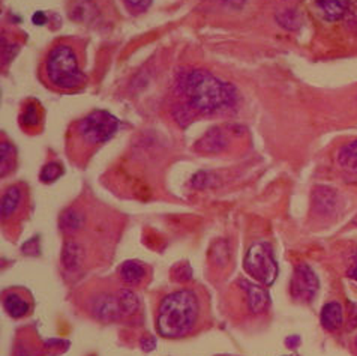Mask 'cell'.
Segmentation results:
<instances>
[{
    "instance_id": "cell-1",
    "label": "cell",
    "mask_w": 357,
    "mask_h": 356,
    "mask_svg": "<svg viewBox=\"0 0 357 356\" xmlns=\"http://www.w3.org/2000/svg\"><path fill=\"white\" fill-rule=\"evenodd\" d=\"M178 89L190 107L198 113L218 112L236 100L234 87L206 69L183 73L178 77Z\"/></svg>"
},
{
    "instance_id": "cell-2",
    "label": "cell",
    "mask_w": 357,
    "mask_h": 356,
    "mask_svg": "<svg viewBox=\"0 0 357 356\" xmlns=\"http://www.w3.org/2000/svg\"><path fill=\"white\" fill-rule=\"evenodd\" d=\"M200 305L191 290L167 295L156 314V331L165 339H181L190 334L198 320Z\"/></svg>"
},
{
    "instance_id": "cell-3",
    "label": "cell",
    "mask_w": 357,
    "mask_h": 356,
    "mask_svg": "<svg viewBox=\"0 0 357 356\" xmlns=\"http://www.w3.org/2000/svg\"><path fill=\"white\" fill-rule=\"evenodd\" d=\"M43 74L45 82L57 91L73 92L84 87L87 77L83 71L75 48L69 44H56L44 59Z\"/></svg>"
},
{
    "instance_id": "cell-4",
    "label": "cell",
    "mask_w": 357,
    "mask_h": 356,
    "mask_svg": "<svg viewBox=\"0 0 357 356\" xmlns=\"http://www.w3.org/2000/svg\"><path fill=\"white\" fill-rule=\"evenodd\" d=\"M243 269L248 275H251L254 280L266 285V288L272 285L276 280L278 272H280L272 246L266 242L254 244L245 255Z\"/></svg>"
},
{
    "instance_id": "cell-5",
    "label": "cell",
    "mask_w": 357,
    "mask_h": 356,
    "mask_svg": "<svg viewBox=\"0 0 357 356\" xmlns=\"http://www.w3.org/2000/svg\"><path fill=\"white\" fill-rule=\"evenodd\" d=\"M78 134L89 144L105 143L116 134L119 121L108 112L95 110L78 122Z\"/></svg>"
},
{
    "instance_id": "cell-6",
    "label": "cell",
    "mask_w": 357,
    "mask_h": 356,
    "mask_svg": "<svg viewBox=\"0 0 357 356\" xmlns=\"http://www.w3.org/2000/svg\"><path fill=\"white\" fill-rule=\"evenodd\" d=\"M320 283L315 272L306 263H299L294 268V274L290 284L291 296L296 301L311 302L319 292Z\"/></svg>"
},
{
    "instance_id": "cell-7",
    "label": "cell",
    "mask_w": 357,
    "mask_h": 356,
    "mask_svg": "<svg viewBox=\"0 0 357 356\" xmlns=\"http://www.w3.org/2000/svg\"><path fill=\"white\" fill-rule=\"evenodd\" d=\"M92 313L98 320L102 322H114L122 314L121 304L117 298H113L110 295H99L98 298L92 301Z\"/></svg>"
},
{
    "instance_id": "cell-8",
    "label": "cell",
    "mask_w": 357,
    "mask_h": 356,
    "mask_svg": "<svg viewBox=\"0 0 357 356\" xmlns=\"http://www.w3.org/2000/svg\"><path fill=\"white\" fill-rule=\"evenodd\" d=\"M241 285L243 290L246 292L248 296V306L250 310L257 314V313H263L267 305H269V295L259 284H254L250 281H242Z\"/></svg>"
},
{
    "instance_id": "cell-9",
    "label": "cell",
    "mask_w": 357,
    "mask_h": 356,
    "mask_svg": "<svg viewBox=\"0 0 357 356\" xmlns=\"http://www.w3.org/2000/svg\"><path fill=\"white\" fill-rule=\"evenodd\" d=\"M320 320L323 328L326 331H338L341 326L344 325V310L340 302H327L323 310H321V316Z\"/></svg>"
},
{
    "instance_id": "cell-10",
    "label": "cell",
    "mask_w": 357,
    "mask_h": 356,
    "mask_svg": "<svg viewBox=\"0 0 357 356\" xmlns=\"http://www.w3.org/2000/svg\"><path fill=\"white\" fill-rule=\"evenodd\" d=\"M227 144H228V140L225 134L220 130H212L207 134H204L202 137V140H198L195 149L203 154H215V152L224 151Z\"/></svg>"
},
{
    "instance_id": "cell-11",
    "label": "cell",
    "mask_w": 357,
    "mask_h": 356,
    "mask_svg": "<svg viewBox=\"0 0 357 356\" xmlns=\"http://www.w3.org/2000/svg\"><path fill=\"white\" fill-rule=\"evenodd\" d=\"M3 306H5V311L14 319L24 318V316L29 313V309H31V305H29V302L23 298V296L15 292L8 293L5 296Z\"/></svg>"
},
{
    "instance_id": "cell-12",
    "label": "cell",
    "mask_w": 357,
    "mask_h": 356,
    "mask_svg": "<svg viewBox=\"0 0 357 356\" xmlns=\"http://www.w3.org/2000/svg\"><path fill=\"white\" fill-rule=\"evenodd\" d=\"M20 203H22V191H20V188H8L2 197V205H0V215H2V218L8 220L17 211Z\"/></svg>"
},
{
    "instance_id": "cell-13",
    "label": "cell",
    "mask_w": 357,
    "mask_h": 356,
    "mask_svg": "<svg viewBox=\"0 0 357 356\" xmlns=\"http://www.w3.org/2000/svg\"><path fill=\"white\" fill-rule=\"evenodd\" d=\"M315 2L329 22H336L347 11V0H315Z\"/></svg>"
},
{
    "instance_id": "cell-14",
    "label": "cell",
    "mask_w": 357,
    "mask_h": 356,
    "mask_svg": "<svg viewBox=\"0 0 357 356\" xmlns=\"http://www.w3.org/2000/svg\"><path fill=\"white\" fill-rule=\"evenodd\" d=\"M83 262V250L75 242H66L62 251V263L66 269L74 271Z\"/></svg>"
},
{
    "instance_id": "cell-15",
    "label": "cell",
    "mask_w": 357,
    "mask_h": 356,
    "mask_svg": "<svg viewBox=\"0 0 357 356\" xmlns=\"http://www.w3.org/2000/svg\"><path fill=\"white\" fill-rule=\"evenodd\" d=\"M338 164L347 172L357 173V140L341 147L338 152Z\"/></svg>"
},
{
    "instance_id": "cell-16",
    "label": "cell",
    "mask_w": 357,
    "mask_h": 356,
    "mask_svg": "<svg viewBox=\"0 0 357 356\" xmlns=\"http://www.w3.org/2000/svg\"><path fill=\"white\" fill-rule=\"evenodd\" d=\"M146 276V269L142 263L130 260L121 266V279L128 284L140 283Z\"/></svg>"
},
{
    "instance_id": "cell-17",
    "label": "cell",
    "mask_w": 357,
    "mask_h": 356,
    "mask_svg": "<svg viewBox=\"0 0 357 356\" xmlns=\"http://www.w3.org/2000/svg\"><path fill=\"white\" fill-rule=\"evenodd\" d=\"M17 161L15 147L9 142L0 143V167H2V176H6L14 170Z\"/></svg>"
},
{
    "instance_id": "cell-18",
    "label": "cell",
    "mask_w": 357,
    "mask_h": 356,
    "mask_svg": "<svg viewBox=\"0 0 357 356\" xmlns=\"http://www.w3.org/2000/svg\"><path fill=\"white\" fill-rule=\"evenodd\" d=\"M314 203L319 207L320 212H329L333 209V206L336 203V195L333 190H329V188L321 186L317 188L314 193Z\"/></svg>"
},
{
    "instance_id": "cell-19",
    "label": "cell",
    "mask_w": 357,
    "mask_h": 356,
    "mask_svg": "<svg viewBox=\"0 0 357 356\" xmlns=\"http://www.w3.org/2000/svg\"><path fill=\"white\" fill-rule=\"evenodd\" d=\"M20 124L24 128H36L41 124V112H39V105L33 101L27 103L23 108L22 114H20Z\"/></svg>"
},
{
    "instance_id": "cell-20",
    "label": "cell",
    "mask_w": 357,
    "mask_h": 356,
    "mask_svg": "<svg viewBox=\"0 0 357 356\" xmlns=\"http://www.w3.org/2000/svg\"><path fill=\"white\" fill-rule=\"evenodd\" d=\"M84 224V216L75 209H68L61 216V227L66 233H74Z\"/></svg>"
},
{
    "instance_id": "cell-21",
    "label": "cell",
    "mask_w": 357,
    "mask_h": 356,
    "mask_svg": "<svg viewBox=\"0 0 357 356\" xmlns=\"http://www.w3.org/2000/svg\"><path fill=\"white\" fill-rule=\"evenodd\" d=\"M117 299H119V304H121L123 316H131L137 311L138 299H137V296L134 295V292L128 290V289H122L121 292H119Z\"/></svg>"
},
{
    "instance_id": "cell-22",
    "label": "cell",
    "mask_w": 357,
    "mask_h": 356,
    "mask_svg": "<svg viewBox=\"0 0 357 356\" xmlns=\"http://www.w3.org/2000/svg\"><path fill=\"white\" fill-rule=\"evenodd\" d=\"M62 175H63V169H62L61 164H59V163H48V164H45L43 167V170H41V175H39V177H41L43 182L50 184V182L57 181Z\"/></svg>"
},
{
    "instance_id": "cell-23",
    "label": "cell",
    "mask_w": 357,
    "mask_h": 356,
    "mask_svg": "<svg viewBox=\"0 0 357 356\" xmlns=\"http://www.w3.org/2000/svg\"><path fill=\"white\" fill-rule=\"evenodd\" d=\"M23 251L24 254H31V255H36L39 253V245H38L36 237H33V239H31L23 245Z\"/></svg>"
},
{
    "instance_id": "cell-24",
    "label": "cell",
    "mask_w": 357,
    "mask_h": 356,
    "mask_svg": "<svg viewBox=\"0 0 357 356\" xmlns=\"http://www.w3.org/2000/svg\"><path fill=\"white\" fill-rule=\"evenodd\" d=\"M123 2L130 8L137 9V11H143L151 3V0H123Z\"/></svg>"
},
{
    "instance_id": "cell-25",
    "label": "cell",
    "mask_w": 357,
    "mask_h": 356,
    "mask_svg": "<svg viewBox=\"0 0 357 356\" xmlns=\"http://www.w3.org/2000/svg\"><path fill=\"white\" fill-rule=\"evenodd\" d=\"M350 328H357V304H350Z\"/></svg>"
},
{
    "instance_id": "cell-26",
    "label": "cell",
    "mask_w": 357,
    "mask_h": 356,
    "mask_svg": "<svg viewBox=\"0 0 357 356\" xmlns=\"http://www.w3.org/2000/svg\"><path fill=\"white\" fill-rule=\"evenodd\" d=\"M142 348L144 350H153L156 348V341L152 337H146L142 340Z\"/></svg>"
},
{
    "instance_id": "cell-27",
    "label": "cell",
    "mask_w": 357,
    "mask_h": 356,
    "mask_svg": "<svg viewBox=\"0 0 357 356\" xmlns=\"http://www.w3.org/2000/svg\"><path fill=\"white\" fill-rule=\"evenodd\" d=\"M45 22H47V17H45V14H44L43 11H38V13L33 15V23H35V24L41 26V24H45Z\"/></svg>"
},
{
    "instance_id": "cell-28",
    "label": "cell",
    "mask_w": 357,
    "mask_h": 356,
    "mask_svg": "<svg viewBox=\"0 0 357 356\" xmlns=\"http://www.w3.org/2000/svg\"><path fill=\"white\" fill-rule=\"evenodd\" d=\"M299 341H301V340H299V337H290V339H287V341H285V343H287V344H290L291 348H296V346L299 344Z\"/></svg>"
},
{
    "instance_id": "cell-29",
    "label": "cell",
    "mask_w": 357,
    "mask_h": 356,
    "mask_svg": "<svg viewBox=\"0 0 357 356\" xmlns=\"http://www.w3.org/2000/svg\"><path fill=\"white\" fill-rule=\"evenodd\" d=\"M349 276L351 280H354V281H357V265L354 266V268H351L350 271H349Z\"/></svg>"
},
{
    "instance_id": "cell-30",
    "label": "cell",
    "mask_w": 357,
    "mask_h": 356,
    "mask_svg": "<svg viewBox=\"0 0 357 356\" xmlns=\"http://www.w3.org/2000/svg\"><path fill=\"white\" fill-rule=\"evenodd\" d=\"M230 2H236V0H230Z\"/></svg>"
},
{
    "instance_id": "cell-31",
    "label": "cell",
    "mask_w": 357,
    "mask_h": 356,
    "mask_svg": "<svg viewBox=\"0 0 357 356\" xmlns=\"http://www.w3.org/2000/svg\"><path fill=\"white\" fill-rule=\"evenodd\" d=\"M356 346H357V340H356Z\"/></svg>"
}]
</instances>
